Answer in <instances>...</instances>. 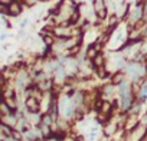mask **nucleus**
Segmentation results:
<instances>
[{"label": "nucleus", "mask_w": 147, "mask_h": 141, "mask_svg": "<svg viewBox=\"0 0 147 141\" xmlns=\"http://www.w3.org/2000/svg\"><path fill=\"white\" fill-rule=\"evenodd\" d=\"M25 107H26V111H29L30 114H39L40 112V99L36 98L35 95H29L25 101Z\"/></svg>", "instance_id": "nucleus-1"}, {"label": "nucleus", "mask_w": 147, "mask_h": 141, "mask_svg": "<svg viewBox=\"0 0 147 141\" xmlns=\"http://www.w3.org/2000/svg\"><path fill=\"white\" fill-rule=\"evenodd\" d=\"M92 9H94V13L98 16V19H105L108 16V9L105 6L104 0H94L92 2Z\"/></svg>", "instance_id": "nucleus-2"}, {"label": "nucleus", "mask_w": 147, "mask_h": 141, "mask_svg": "<svg viewBox=\"0 0 147 141\" xmlns=\"http://www.w3.org/2000/svg\"><path fill=\"white\" fill-rule=\"evenodd\" d=\"M140 125V118L137 117V114H130L125 120V124H124V130L125 132H131L136 127Z\"/></svg>", "instance_id": "nucleus-3"}, {"label": "nucleus", "mask_w": 147, "mask_h": 141, "mask_svg": "<svg viewBox=\"0 0 147 141\" xmlns=\"http://www.w3.org/2000/svg\"><path fill=\"white\" fill-rule=\"evenodd\" d=\"M124 78H125V74L123 72V70H117L115 74L111 75V84L115 85V87H120L124 82Z\"/></svg>", "instance_id": "nucleus-4"}, {"label": "nucleus", "mask_w": 147, "mask_h": 141, "mask_svg": "<svg viewBox=\"0 0 147 141\" xmlns=\"http://www.w3.org/2000/svg\"><path fill=\"white\" fill-rule=\"evenodd\" d=\"M2 120H0V122H3V124H7L10 127H15L18 124V118L15 114H7V115H2L0 117Z\"/></svg>", "instance_id": "nucleus-5"}, {"label": "nucleus", "mask_w": 147, "mask_h": 141, "mask_svg": "<svg viewBox=\"0 0 147 141\" xmlns=\"http://www.w3.org/2000/svg\"><path fill=\"white\" fill-rule=\"evenodd\" d=\"M80 50H81V43L77 42L74 46H69V49H68V56H69V58L77 56V55L80 53Z\"/></svg>", "instance_id": "nucleus-6"}, {"label": "nucleus", "mask_w": 147, "mask_h": 141, "mask_svg": "<svg viewBox=\"0 0 147 141\" xmlns=\"http://www.w3.org/2000/svg\"><path fill=\"white\" fill-rule=\"evenodd\" d=\"M13 138H16V140H20V138H22V135H20V134H19L16 130H13Z\"/></svg>", "instance_id": "nucleus-7"}, {"label": "nucleus", "mask_w": 147, "mask_h": 141, "mask_svg": "<svg viewBox=\"0 0 147 141\" xmlns=\"http://www.w3.org/2000/svg\"><path fill=\"white\" fill-rule=\"evenodd\" d=\"M26 25H28V19H25V20H22L20 22V28L23 29V28H26Z\"/></svg>", "instance_id": "nucleus-8"}, {"label": "nucleus", "mask_w": 147, "mask_h": 141, "mask_svg": "<svg viewBox=\"0 0 147 141\" xmlns=\"http://www.w3.org/2000/svg\"><path fill=\"white\" fill-rule=\"evenodd\" d=\"M6 38H7V36H6V35L3 33V35H2V38H0V39H2V40H6Z\"/></svg>", "instance_id": "nucleus-9"}]
</instances>
